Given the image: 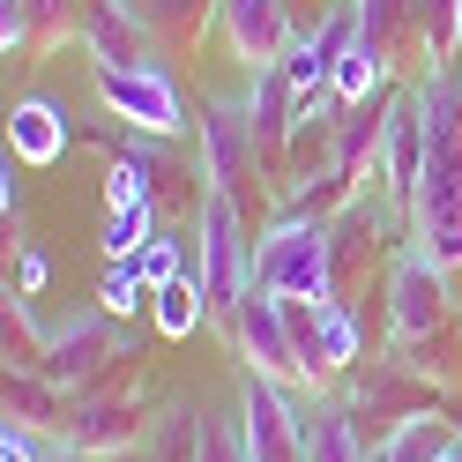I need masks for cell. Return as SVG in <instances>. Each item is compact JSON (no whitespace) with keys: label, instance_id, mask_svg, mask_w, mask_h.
<instances>
[{"label":"cell","instance_id":"1","mask_svg":"<svg viewBox=\"0 0 462 462\" xmlns=\"http://www.w3.org/2000/svg\"><path fill=\"white\" fill-rule=\"evenodd\" d=\"M418 112H425V164H418L411 224L440 269H462V90L455 75L432 68V82L418 90Z\"/></svg>","mask_w":462,"mask_h":462},{"label":"cell","instance_id":"2","mask_svg":"<svg viewBox=\"0 0 462 462\" xmlns=\"http://www.w3.org/2000/svg\"><path fill=\"white\" fill-rule=\"evenodd\" d=\"M254 283L276 299H328L336 283V231L321 217H283L254 246Z\"/></svg>","mask_w":462,"mask_h":462},{"label":"cell","instance_id":"3","mask_svg":"<svg viewBox=\"0 0 462 462\" xmlns=\"http://www.w3.org/2000/svg\"><path fill=\"white\" fill-rule=\"evenodd\" d=\"M187 276L209 291V306H239V299L254 291V254H246L239 201H231V194H209V201H201V254H194Z\"/></svg>","mask_w":462,"mask_h":462},{"label":"cell","instance_id":"4","mask_svg":"<svg viewBox=\"0 0 462 462\" xmlns=\"http://www.w3.org/2000/svg\"><path fill=\"white\" fill-rule=\"evenodd\" d=\"M291 306V351H299V381H328L351 373L358 358V313L343 299H283Z\"/></svg>","mask_w":462,"mask_h":462},{"label":"cell","instance_id":"5","mask_svg":"<svg viewBox=\"0 0 462 462\" xmlns=\"http://www.w3.org/2000/svg\"><path fill=\"white\" fill-rule=\"evenodd\" d=\"M388 321H395L402 343H432L448 328V269L425 246H411L395 262V276H388Z\"/></svg>","mask_w":462,"mask_h":462},{"label":"cell","instance_id":"6","mask_svg":"<svg viewBox=\"0 0 462 462\" xmlns=\"http://www.w3.org/2000/svg\"><path fill=\"white\" fill-rule=\"evenodd\" d=\"M239 455H246V462H306V418L283 402V388L269 381V373H246Z\"/></svg>","mask_w":462,"mask_h":462},{"label":"cell","instance_id":"7","mask_svg":"<svg viewBox=\"0 0 462 462\" xmlns=\"http://www.w3.org/2000/svg\"><path fill=\"white\" fill-rule=\"evenodd\" d=\"M231 336H239V358L254 373H269V381H291L299 373V351H291V306H283L276 291H254L231 306Z\"/></svg>","mask_w":462,"mask_h":462},{"label":"cell","instance_id":"8","mask_svg":"<svg viewBox=\"0 0 462 462\" xmlns=\"http://www.w3.org/2000/svg\"><path fill=\"white\" fill-rule=\"evenodd\" d=\"M97 90L142 134H180L187 127V105H180V90H171V75L150 68V60H142V68H97Z\"/></svg>","mask_w":462,"mask_h":462},{"label":"cell","instance_id":"9","mask_svg":"<svg viewBox=\"0 0 462 462\" xmlns=\"http://www.w3.org/2000/svg\"><path fill=\"white\" fill-rule=\"evenodd\" d=\"M217 31L231 38L246 68H276L283 52H291V15H283V0H217Z\"/></svg>","mask_w":462,"mask_h":462},{"label":"cell","instance_id":"10","mask_svg":"<svg viewBox=\"0 0 462 462\" xmlns=\"http://www.w3.org/2000/svg\"><path fill=\"white\" fill-rule=\"evenodd\" d=\"M201 150H209V180H217V194L239 201L246 180H254V150H262L254 120H246L239 105H209V120H201Z\"/></svg>","mask_w":462,"mask_h":462},{"label":"cell","instance_id":"11","mask_svg":"<svg viewBox=\"0 0 462 462\" xmlns=\"http://www.w3.org/2000/svg\"><path fill=\"white\" fill-rule=\"evenodd\" d=\"M388 171V194L395 201H411L418 194V164H425V112H418V97H395L388 105V127H381V157H373Z\"/></svg>","mask_w":462,"mask_h":462},{"label":"cell","instance_id":"12","mask_svg":"<svg viewBox=\"0 0 462 462\" xmlns=\"http://www.w3.org/2000/svg\"><path fill=\"white\" fill-rule=\"evenodd\" d=\"M68 150V120H60V105L52 97H23L8 112V157L15 164H60Z\"/></svg>","mask_w":462,"mask_h":462},{"label":"cell","instance_id":"13","mask_svg":"<svg viewBox=\"0 0 462 462\" xmlns=\"http://www.w3.org/2000/svg\"><path fill=\"white\" fill-rule=\"evenodd\" d=\"M105 358H120V351H112V328L105 321H75V328H60L45 343V381H60V388L68 381H90Z\"/></svg>","mask_w":462,"mask_h":462},{"label":"cell","instance_id":"14","mask_svg":"<svg viewBox=\"0 0 462 462\" xmlns=\"http://www.w3.org/2000/svg\"><path fill=\"white\" fill-rule=\"evenodd\" d=\"M306 462H373V448L358 440V425L328 402V411L306 418Z\"/></svg>","mask_w":462,"mask_h":462},{"label":"cell","instance_id":"15","mask_svg":"<svg viewBox=\"0 0 462 462\" xmlns=\"http://www.w3.org/2000/svg\"><path fill=\"white\" fill-rule=\"evenodd\" d=\"M381 52H373L365 38H351V45H343V60H336V82H328V90H336V105L343 112H351V105H373V90H381Z\"/></svg>","mask_w":462,"mask_h":462},{"label":"cell","instance_id":"16","mask_svg":"<svg viewBox=\"0 0 462 462\" xmlns=\"http://www.w3.org/2000/svg\"><path fill=\"white\" fill-rule=\"evenodd\" d=\"M150 313H157V336H171V343H180V336H194V321H201V313H209V291H201L194 276H180V283H164V291L150 299Z\"/></svg>","mask_w":462,"mask_h":462},{"label":"cell","instance_id":"17","mask_svg":"<svg viewBox=\"0 0 462 462\" xmlns=\"http://www.w3.org/2000/svg\"><path fill=\"white\" fill-rule=\"evenodd\" d=\"M52 402H60V381H45V373H8V418L45 432L52 425Z\"/></svg>","mask_w":462,"mask_h":462},{"label":"cell","instance_id":"18","mask_svg":"<svg viewBox=\"0 0 462 462\" xmlns=\"http://www.w3.org/2000/svg\"><path fill=\"white\" fill-rule=\"evenodd\" d=\"M150 194H157V164L142 150L105 171V201H112V209H150Z\"/></svg>","mask_w":462,"mask_h":462},{"label":"cell","instance_id":"19","mask_svg":"<svg viewBox=\"0 0 462 462\" xmlns=\"http://www.w3.org/2000/svg\"><path fill=\"white\" fill-rule=\"evenodd\" d=\"M411 15H418V0H358V38L388 60V52H395V31H402Z\"/></svg>","mask_w":462,"mask_h":462},{"label":"cell","instance_id":"20","mask_svg":"<svg viewBox=\"0 0 462 462\" xmlns=\"http://www.w3.org/2000/svg\"><path fill=\"white\" fill-rule=\"evenodd\" d=\"M418 31L432 45V68L455 60V45H462V0H418Z\"/></svg>","mask_w":462,"mask_h":462},{"label":"cell","instance_id":"21","mask_svg":"<svg viewBox=\"0 0 462 462\" xmlns=\"http://www.w3.org/2000/svg\"><path fill=\"white\" fill-rule=\"evenodd\" d=\"M150 239H157L150 209H112V224H105V254H112V262H134Z\"/></svg>","mask_w":462,"mask_h":462},{"label":"cell","instance_id":"22","mask_svg":"<svg viewBox=\"0 0 462 462\" xmlns=\"http://www.w3.org/2000/svg\"><path fill=\"white\" fill-rule=\"evenodd\" d=\"M134 269L150 276V291H164V283H180V276H187L194 262H187V254H180V239H171V231H157V239H150V246L134 254Z\"/></svg>","mask_w":462,"mask_h":462},{"label":"cell","instance_id":"23","mask_svg":"<svg viewBox=\"0 0 462 462\" xmlns=\"http://www.w3.org/2000/svg\"><path fill=\"white\" fill-rule=\"evenodd\" d=\"M97 299H105V313H112V321H120V313H134L142 299H157V291H150V276H142L134 262H112V269H105V291H97Z\"/></svg>","mask_w":462,"mask_h":462},{"label":"cell","instance_id":"24","mask_svg":"<svg viewBox=\"0 0 462 462\" xmlns=\"http://www.w3.org/2000/svg\"><path fill=\"white\" fill-rule=\"evenodd\" d=\"M90 425H75V448H120V440H134V411H82Z\"/></svg>","mask_w":462,"mask_h":462},{"label":"cell","instance_id":"25","mask_svg":"<svg viewBox=\"0 0 462 462\" xmlns=\"http://www.w3.org/2000/svg\"><path fill=\"white\" fill-rule=\"evenodd\" d=\"M0 462H45V448H38V432L8 418V432H0Z\"/></svg>","mask_w":462,"mask_h":462},{"label":"cell","instance_id":"26","mask_svg":"<svg viewBox=\"0 0 462 462\" xmlns=\"http://www.w3.org/2000/svg\"><path fill=\"white\" fill-rule=\"evenodd\" d=\"M15 276H23V291L38 299V291H45V276H52V262H45L38 246H23V269H15Z\"/></svg>","mask_w":462,"mask_h":462},{"label":"cell","instance_id":"27","mask_svg":"<svg viewBox=\"0 0 462 462\" xmlns=\"http://www.w3.org/2000/svg\"><path fill=\"white\" fill-rule=\"evenodd\" d=\"M0 209H8V217L23 209V180H15V157H8V171H0Z\"/></svg>","mask_w":462,"mask_h":462},{"label":"cell","instance_id":"28","mask_svg":"<svg viewBox=\"0 0 462 462\" xmlns=\"http://www.w3.org/2000/svg\"><path fill=\"white\" fill-rule=\"evenodd\" d=\"M440 462H462V440H455V448H448V455H440Z\"/></svg>","mask_w":462,"mask_h":462},{"label":"cell","instance_id":"29","mask_svg":"<svg viewBox=\"0 0 462 462\" xmlns=\"http://www.w3.org/2000/svg\"><path fill=\"white\" fill-rule=\"evenodd\" d=\"M455 90H462V82H455Z\"/></svg>","mask_w":462,"mask_h":462}]
</instances>
